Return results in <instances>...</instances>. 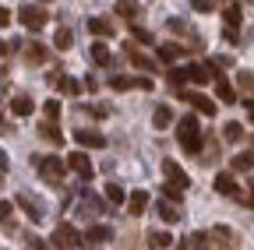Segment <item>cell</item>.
<instances>
[{
  "instance_id": "cell-20",
  "label": "cell",
  "mask_w": 254,
  "mask_h": 250,
  "mask_svg": "<svg viewBox=\"0 0 254 250\" xmlns=\"http://www.w3.org/2000/svg\"><path fill=\"white\" fill-rule=\"evenodd\" d=\"M208 247H212V236L208 233H194V236H187L180 243V250H208Z\"/></svg>"
},
{
  "instance_id": "cell-27",
  "label": "cell",
  "mask_w": 254,
  "mask_h": 250,
  "mask_svg": "<svg viewBox=\"0 0 254 250\" xmlns=\"http://www.w3.org/2000/svg\"><path fill=\"white\" fill-rule=\"evenodd\" d=\"M53 46H57V50H71V46H74V36H71V28H67V25H60V28H57Z\"/></svg>"
},
{
  "instance_id": "cell-21",
  "label": "cell",
  "mask_w": 254,
  "mask_h": 250,
  "mask_svg": "<svg viewBox=\"0 0 254 250\" xmlns=\"http://www.w3.org/2000/svg\"><path fill=\"white\" fill-rule=\"evenodd\" d=\"M230 166H233V173H251V169H254V155H251V151H240V155H233V159H230Z\"/></svg>"
},
{
  "instance_id": "cell-10",
  "label": "cell",
  "mask_w": 254,
  "mask_h": 250,
  "mask_svg": "<svg viewBox=\"0 0 254 250\" xmlns=\"http://www.w3.org/2000/svg\"><path fill=\"white\" fill-rule=\"evenodd\" d=\"M67 169H74L81 180H92V176H95V169H92V159H88V155H81V151H74L71 159H67Z\"/></svg>"
},
{
  "instance_id": "cell-32",
  "label": "cell",
  "mask_w": 254,
  "mask_h": 250,
  "mask_svg": "<svg viewBox=\"0 0 254 250\" xmlns=\"http://www.w3.org/2000/svg\"><path fill=\"white\" fill-rule=\"evenodd\" d=\"M92 60L95 64H110V46L106 43H92Z\"/></svg>"
},
{
  "instance_id": "cell-28",
  "label": "cell",
  "mask_w": 254,
  "mask_h": 250,
  "mask_svg": "<svg viewBox=\"0 0 254 250\" xmlns=\"http://www.w3.org/2000/svg\"><path fill=\"white\" fill-rule=\"evenodd\" d=\"M18 204H21V208L28 211V218H32V222H39V218H43V208H39L36 201H32L28 194H18Z\"/></svg>"
},
{
  "instance_id": "cell-35",
  "label": "cell",
  "mask_w": 254,
  "mask_h": 250,
  "mask_svg": "<svg viewBox=\"0 0 254 250\" xmlns=\"http://www.w3.org/2000/svg\"><path fill=\"white\" fill-rule=\"evenodd\" d=\"M170 85H173V88L187 85V67H173V71H170Z\"/></svg>"
},
{
  "instance_id": "cell-15",
  "label": "cell",
  "mask_w": 254,
  "mask_h": 250,
  "mask_svg": "<svg viewBox=\"0 0 254 250\" xmlns=\"http://www.w3.org/2000/svg\"><path fill=\"white\" fill-rule=\"evenodd\" d=\"M148 208V191H131L127 194V215H145Z\"/></svg>"
},
{
  "instance_id": "cell-1",
  "label": "cell",
  "mask_w": 254,
  "mask_h": 250,
  "mask_svg": "<svg viewBox=\"0 0 254 250\" xmlns=\"http://www.w3.org/2000/svg\"><path fill=\"white\" fill-rule=\"evenodd\" d=\"M177 138H180V148L187 155H201L205 148V138H201V127H198V116H184L177 123Z\"/></svg>"
},
{
  "instance_id": "cell-47",
  "label": "cell",
  "mask_w": 254,
  "mask_h": 250,
  "mask_svg": "<svg viewBox=\"0 0 254 250\" xmlns=\"http://www.w3.org/2000/svg\"><path fill=\"white\" fill-rule=\"evenodd\" d=\"M244 204H251V208H254V180H251V198H244Z\"/></svg>"
},
{
  "instance_id": "cell-23",
  "label": "cell",
  "mask_w": 254,
  "mask_h": 250,
  "mask_svg": "<svg viewBox=\"0 0 254 250\" xmlns=\"http://www.w3.org/2000/svg\"><path fill=\"white\" fill-rule=\"evenodd\" d=\"M88 32L92 36H113V21L110 18H88Z\"/></svg>"
},
{
  "instance_id": "cell-44",
  "label": "cell",
  "mask_w": 254,
  "mask_h": 250,
  "mask_svg": "<svg viewBox=\"0 0 254 250\" xmlns=\"http://www.w3.org/2000/svg\"><path fill=\"white\" fill-rule=\"evenodd\" d=\"M7 169H11V162H7V151L0 148V173H7Z\"/></svg>"
},
{
  "instance_id": "cell-30",
  "label": "cell",
  "mask_w": 254,
  "mask_h": 250,
  "mask_svg": "<svg viewBox=\"0 0 254 250\" xmlns=\"http://www.w3.org/2000/svg\"><path fill=\"white\" fill-rule=\"evenodd\" d=\"M106 201H110V204H124V201H127V194H124L120 183H106Z\"/></svg>"
},
{
  "instance_id": "cell-12",
  "label": "cell",
  "mask_w": 254,
  "mask_h": 250,
  "mask_svg": "<svg viewBox=\"0 0 254 250\" xmlns=\"http://www.w3.org/2000/svg\"><path fill=\"white\" fill-rule=\"evenodd\" d=\"M74 141L85 145V148H103V145H106V138H103L99 131H92V127H78V131H74Z\"/></svg>"
},
{
  "instance_id": "cell-14",
  "label": "cell",
  "mask_w": 254,
  "mask_h": 250,
  "mask_svg": "<svg viewBox=\"0 0 254 250\" xmlns=\"http://www.w3.org/2000/svg\"><path fill=\"white\" fill-rule=\"evenodd\" d=\"M155 211H159V218H163V222H170V226L184 218V211L177 208V201H166V198H163V201L155 204Z\"/></svg>"
},
{
  "instance_id": "cell-25",
  "label": "cell",
  "mask_w": 254,
  "mask_h": 250,
  "mask_svg": "<svg viewBox=\"0 0 254 250\" xmlns=\"http://www.w3.org/2000/svg\"><path fill=\"white\" fill-rule=\"evenodd\" d=\"M39 134H43L50 145H64V134H60V127H57V120H46L43 127H39Z\"/></svg>"
},
{
  "instance_id": "cell-43",
  "label": "cell",
  "mask_w": 254,
  "mask_h": 250,
  "mask_svg": "<svg viewBox=\"0 0 254 250\" xmlns=\"http://www.w3.org/2000/svg\"><path fill=\"white\" fill-rule=\"evenodd\" d=\"M85 109H88V113H92V116H106V113H110V109H106V106H85Z\"/></svg>"
},
{
  "instance_id": "cell-29",
  "label": "cell",
  "mask_w": 254,
  "mask_h": 250,
  "mask_svg": "<svg viewBox=\"0 0 254 250\" xmlns=\"http://www.w3.org/2000/svg\"><path fill=\"white\" fill-rule=\"evenodd\" d=\"M180 53H184V46H180V43H163V46H159V60H166V64H173Z\"/></svg>"
},
{
  "instance_id": "cell-13",
  "label": "cell",
  "mask_w": 254,
  "mask_h": 250,
  "mask_svg": "<svg viewBox=\"0 0 254 250\" xmlns=\"http://www.w3.org/2000/svg\"><path fill=\"white\" fill-rule=\"evenodd\" d=\"M163 173H166V180L170 183H177V187H184V191H187V183H190V176L173 162V159H163Z\"/></svg>"
},
{
  "instance_id": "cell-36",
  "label": "cell",
  "mask_w": 254,
  "mask_h": 250,
  "mask_svg": "<svg viewBox=\"0 0 254 250\" xmlns=\"http://www.w3.org/2000/svg\"><path fill=\"white\" fill-rule=\"evenodd\" d=\"M11 211H14V204H0V226H4V229H11Z\"/></svg>"
},
{
  "instance_id": "cell-31",
  "label": "cell",
  "mask_w": 254,
  "mask_h": 250,
  "mask_svg": "<svg viewBox=\"0 0 254 250\" xmlns=\"http://www.w3.org/2000/svg\"><path fill=\"white\" fill-rule=\"evenodd\" d=\"M11 53H14V46L0 39V74H7V67H11Z\"/></svg>"
},
{
  "instance_id": "cell-22",
  "label": "cell",
  "mask_w": 254,
  "mask_h": 250,
  "mask_svg": "<svg viewBox=\"0 0 254 250\" xmlns=\"http://www.w3.org/2000/svg\"><path fill=\"white\" fill-rule=\"evenodd\" d=\"M148 247H152V250H170V247H173V236L163 233V229H159V233L152 229V233H148Z\"/></svg>"
},
{
  "instance_id": "cell-19",
  "label": "cell",
  "mask_w": 254,
  "mask_h": 250,
  "mask_svg": "<svg viewBox=\"0 0 254 250\" xmlns=\"http://www.w3.org/2000/svg\"><path fill=\"white\" fill-rule=\"evenodd\" d=\"M152 123H155V131H166L170 123H173V109L163 102V106H155V113H152Z\"/></svg>"
},
{
  "instance_id": "cell-2",
  "label": "cell",
  "mask_w": 254,
  "mask_h": 250,
  "mask_svg": "<svg viewBox=\"0 0 254 250\" xmlns=\"http://www.w3.org/2000/svg\"><path fill=\"white\" fill-rule=\"evenodd\" d=\"M53 247H57V250H74V247H81V233H78L71 222H60V226L53 229Z\"/></svg>"
},
{
  "instance_id": "cell-40",
  "label": "cell",
  "mask_w": 254,
  "mask_h": 250,
  "mask_svg": "<svg viewBox=\"0 0 254 250\" xmlns=\"http://www.w3.org/2000/svg\"><path fill=\"white\" fill-rule=\"evenodd\" d=\"M237 81H240L244 88H254V74H251V71H237Z\"/></svg>"
},
{
  "instance_id": "cell-7",
  "label": "cell",
  "mask_w": 254,
  "mask_h": 250,
  "mask_svg": "<svg viewBox=\"0 0 254 250\" xmlns=\"http://www.w3.org/2000/svg\"><path fill=\"white\" fill-rule=\"evenodd\" d=\"M50 85H57L64 96H81V81H74V78H67V74H60V71H50Z\"/></svg>"
},
{
  "instance_id": "cell-46",
  "label": "cell",
  "mask_w": 254,
  "mask_h": 250,
  "mask_svg": "<svg viewBox=\"0 0 254 250\" xmlns=\"http://www.w3.org/2000/svg\"><path fill=\"white\" fill-rule=\"evenodd\" d=\"M240 102H244V106L251 109V123H254V99H240Z\"/></svg>"
},
{
  "instance_id": "cell-6",
  "label": "cell",
  "mask_w": 254,
  "mask_h": 250,
  "mask_svg": "<svg viewBox=\"0 0 254 250\" xmlns=\"http://www.w3.org/2000/svg\"><path fill=\"white\" fill-rule=\"evenodd\" d=\"M180 99H184V102H190V106H194L201 116H215V109H219V106H215V102L205 96V92H184Z\"/></svg>"
},
{
  "instance_id": "cell-38",
  "label": "cell",
  "mask_w": 254,
  "mask_h": 250,
  "mask_svg": "<svg viewBox=\"0 0 254 250\" xmlns=\"http://www.w3.org/2000/svg\"><path fill=\"white\" fill-rule=\"evenodd\" d=\"M226 25H230V28L240 25V7H226Z\"/></svg>"
},
{
  "instance_id": "cell-3",
  "label": "cell",
  "mask_w": 254,
  "mask_h": 250,
  "mask_svg": "<svg viewBox=\"0 0 254 250\" xmlns=\"http://www.w3.org/2000/svg\"><path fill=\"white\" fill-rule=\"evenodd\" d=\"M46 18H50V14H46L43 7H36V4H25V7L18 11V21H21V25L28 28V32H43Z\"/></svg>"
},
{
  "instance_id": "cell-42",
  "label": "cell",
  "mask_w": 254,
  "mask_h": 250,
  "mask_svg": "<svg viewBox=\"0 0 254 250\" xmlns=\"http://www.w3.org/2000/svg\"><path fill=\"white\" fill-rule=\"evenodd\" d=\"M11 25V11L7 7H0V28H7Z\"/></svg>"
},
{
  "instance_id": "cell-34",
  "label": "cell",
  "mask_w": 254,
  "mask_h": 250,
  "mask_svg": "<svg viewBox=\"0 0 254 250\" xmlns=\"http://www.w3.org/2000/svg\"><path fill=\"white\" fill-rule=\"evenodd\" d=\"M240 134H244V127H240L237 120H230V123H226V131H222V138H226V141H240Z\"/></svg>"
},
{
  "instance_id": "cell-24",
  "label": "cell",
  "mask_w": 254,
  "mask_h": 250,
  "mask_svg": "<svg viewBox=\"0 0 254 250\" xmlns=\"http://www.w3.org/2000/svg\"><path fill=\"white\" fill-rule=\"evenodd\" d=\"M215 96H219L222 102H226V106H233V102H240V99H237V92H233V85H230V81H222V78L215 81Z\"/></svg>"
},
{
  "instance_id": "cell-41",
  "label": "cell",
  "mask_w": 254,
  "mask_h": 250,
  "mask_svg": "<svg viewBox=\"0 0 254 250\" xmlns=\"http://www.w3.org/2000/svg\"><path fill=\"white\" fill-rule=\"evenodd\" d=\"M190 7L194 11H212V0H190Z\"/></svg>"
},
{
  "instance_id": "cell-16",
  "label": "cell",
  "mask_w": 254,
  "mask_h": 250,
  "mask_svg": "<svg viewBox=\"0 0 254 250\" xmlns=\"http://www.w3.org/2000/svg\"><path fill=\"white\" fill-rule=\"evenodd\" d=\"M21 46H25V60H28V64H46V60H50L43 43H21Z\"/></svg>"
},
{
  "instance_id": "cell-39",
  "label": "cell",
  "mask_w": 254,
  "mask_h": 250,
  "mask_svg": "<svg viewBox=\"0 0 254 250\" xmlns=\"http://www.w3.org/2000/svg\"><path fill=\"white\" fill-rule=\"evenodd\" d=\"M46 116H50V120L60 116V102H57V99H46Z\"/></svg>"
},
{
  "instance_id": "cell-33",
  "label": "cell",
  "mask_w": 254,
  "mask_h": 250,
  "mask_svg": "<svg viewBox=\"0 0 254 250\" xmlns=\"http://www.w3.org/2000/svg\"><path fill=\"white\" fill-rule=\"evenodd\" d=\"M163 198H166V201H184V187H177V183H163Z\"/></svg>"
},
{
  "instance_id": "cell-9",
  "label": "cell",
  "mask_w": 254,
  "mask_h": 250,
  "mask_svg": "<svg viewBox=\"0 0 254 250\" xmlns=\"http://www.w3.org/2000/svg\"><path fill=\"white\" fill-rule=\"evenodd\" d=\"M110 236H113V229H110V226H92V229L81 236V247H88V250H92V247H103Z\"/></svg>"
},
{
  "instance_id": "cell-11",
  "label": "cell",
  "mask_w": 254,
  "mask_h": 250,
  "mask_svg": "<svg viewBox=\"0 0 254 250\" xmlns=\"http://www.w3.org/2000/svg\"><path fill=\"white\" fill-rule=\"evenodd\" d=\"M215 78L212 64H187V81H194V85H208Z\"/></svg>"
},
{
  "instance_id": "cell-37",
  "label": "cell",
  "mask_w": 254,
  "mask_h": 250,
  "mask_svg": "<svg viewBox=\"0 0 254 250\" xmlns=\"http://www.w3.org/2000/svg\"><path fill=\"white\" fill-rule=\"evenodd\" d=\"M131 32H134V39H138V43H152V46H155V36H152V32H145L141 25H134Z\"/></svg>"
},
{
  "instance_id": "cell-4",
  "label": "cell",
  "mask_w": 254,
  "mask_h": 250,
  "mask_svg": "<svg viewBox=\"0 0 254 250\" xmlns=\"http://www.w3.org/2000/svg\"><path fill=\"white\" fill-rule=\"evenodd\" d=\"M36 166H39L43 180H50V183H60V180H64V173H67V162L57 159V155H46V159H39Z\"/></svg>"
},
{
  "instance_id": "cell-26",
  "label": "cell",
  "mask_w": 254,
  "mask_h": 250,
  "mask_svg": "<svg viewBox=\"0 0 254 250\" xmlns=\"http://www.w3.org/2000/svg\"><path fill=\"white\" fill-rule=\"evenodd\" d=\"M11 109H14V116H32L36 113V102L28 96H18V99H11Z\"/></svg>"
},
{
  "instance_id": "cell-18",
  "label": "cell",
  "mask_w": 254,
  "mask_h": 250,
  "mask_svg": "<svg viewBox=\"0 0 254 250\" xmlns=\"http://www.w3.org/2000/svg\"><path fill=\"white\" fill-rule=\"evenodd\" d=\"M117 14H120L124 21H138L141 4H138V0H117Z\"/></svg>"
},
{
  "instance_id": "cell-17",
  "label": "cell",
  "mask_w": 254,
  "mask_h": 250,
  "mask_svg": "<svg viewBox=\"0 0 254 250\" xmlns=\"http://www.w3.org/2000/svg\"><path fill=\"white\" fill-rule=\"evenodd\" d=\"M215 191H219V194H226V198H240L237 180H233L230 173H219V176H215Z\"/></svg>"
},
{
  "instance_id": "cell-8",
  "label": "cell",
  "mask_w": 254,
  "mask_h": 250,
  "mask_svg": "<svg viewBox=\"0 0 254 250\" xmlns=\"http://www.w3.org/2000/svg\"><path fill=\"white\" fill-rule=\"evenodd\" d=\"M110 88H113V92H131V88L152 92V81H148V78H124V74H117V78L110 81Z\"/></svg>"
},
{
  "instance_id": "cell-45",
  "label": "cell",
  "mask_w": 254,
  "mask_h": 250,
  "mask_svg": "<svg viewBox=\"0 0 254 250\" xmlns=\"http://www.w3.org/2000/svg\"><path fill=\"white\" fill-rule=\"evenodd\" d=\"M11 131H14V127H11L7 120H4V113H0V134H11Z\"/></svg>"
},
{
  "instance_id": "cell-5",
  "label": "cell",
  "mask_w": 254,
  "mask_h": 250,
  "mask_svg": "<svg viewBox=\"0 0 254 250\" xmlns=\"http://www.w3.org/2000/svg\"><path fill=\"white\" fill-rule=\"evenodd\" d=\"M124 56L131 60V64H134L138 71H145V74H152V71H155V60H152V56H145L134 43H124Z\"/></svg>"
}]
</instances>
